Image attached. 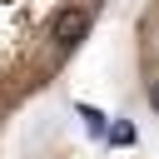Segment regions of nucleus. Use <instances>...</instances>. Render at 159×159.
I'll use <instances>...</instances> for the list:
<instances>
[{"mask_svg": "<svg viewBox=\"0 0 159 159\" xmlns=\"http://www.w3.org/2000/svg\"><path fill=\"white\" fill-rule=\"evenodd\" d=\"M89 20H94V10H89V5H70V10H60V15H55V25H50V45H55L60 55H65V50H75V45L84 40Z\"/></svg>", "mask_w": 159, "mask_h": 159, "instance_id": "f257e3e1", "label": "nucleus"}, {"mask_svg": "<svg viewBox=\"0 0 159 159\" xmlns=\"http://www.w3.org/2000/svg\"><path fill=\"white\" fill-rule=\"evenodd\" d=\"M80 119L89 124V134H104V114H99V109H89V104H80Z\"/></svg>", "mask_w": 159, "mask_h": 159, "instance_id": "f03ea898", "label": "nucleus"}, {"mask_svg": "<svg viewBox=\"0 0 159 159\" xmlns=\"http://www.w3.org/2000/svg\"><path fill=\"white\" fill-rule=\"evenodd\" d=\"M149 104L159 109V80H149Z\"/></svg>", "mask_w": 159, "mask_h": 159, "instance_id": "20e7f679", "label": "nucleus"}, {"mask_svg": "<svg viewBox=\"0 0 159 159\" xmlns=\"http://www.w3.org/2000/svg\"><path fill=\"white\" fill-rule=\"evenodd\" d=\"M109 134V144H134V129L129 124H114V129H104Z\"/></svg>", "mask_w": 159, "mask_h": 159, "instance_id": "7ed1b4c3", "label": "nucleus"}]
</instances>
